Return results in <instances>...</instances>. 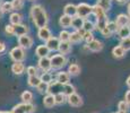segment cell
I'll list each match as a JSON object with an SVG mask.
<instances>
[{
	"label": "cell",
	"mask_w": 130,
	"mask_h": 113,
	"mask_svg": "<svg viewBox=\"0 0 130 113\" xmlns=\"http://www.w3.org/2000/svg\"><path fill=\"white\" fill-rule=\"evenodd\" d=\"M31 17L33 19V23L36 27L42 28L46 27L47 24V15L46 11L41 5H34L31 8Z\"/></svg>",
	"instance_id": "cell-1"
},
{
	"label": "cell",
	"mask_w": 130,
	"mask_h": 113,
	"mask_svg": "<svg viewBox=\"0 0 130 113\" xmlns=\"http://www.w3.org/2000/svg\"><path fill=\"white\" fill-rule=\"evenodd\" d=\"M35 111V106L32 103H21L12 107V113H33Z\"/></svg>",
	"instance_id": "cell-2"
},
{
	"label": "cell",
	"mask_w": 130,
	"mask_h": 113,
	"mask_svg": "<svg viewBox=\"0 0 130 113\" xmlns=\"http://www.w3.org/2000/svg\"><path fill=\"white\" fill-rule=\"evenodd\" d=\"M91 14H93V7L89 6L88 4L82 2L77 6V16L80 18H86Z\"/></svg>",
	"instance_id": "cell-3"
},
{
	"label": "cell",
	"mask_w": 130,
	"mask_h": 113,
	"mask_svg": "<svg viewBox=\"0 0 130 113\" xmlns=\"http://www.w3.org/2000/svg\"><path fill=\"white\" fill-rule=\"evenodd\" d=\"M50 59H51V66L53 69H60L67 63V59L63 54H54Z\"/></svg>",
	"instance_id": "cell-4"
},
{
	"label": "cell",
	"mask_w": 130,
	"mask_h": 113,
	"mask_svg": "<svg viewBox=\"0 0 130 113\" xmlns=\"http://www.w3.org/2000/svg\"><path fill=\"white\" fill-rule=\"evenodd\" d=\"M10 58L14 60L15 62H22L25 59V52L24 49H22L21 46H16L10 51Z\"/></svg>",
	"instance_id": "cell-5"
},
{
	"label": "cell",
	"mask_w": 130,
	"mask_h": 113,
	"mask_svg": "<svg viewBox=\"0 0 130 113\" xmlns=\"http://www.w3.org/2000/svg\"><path fill=\"white\" fill-rule=\"evenodd\" d=\"M63 86H64L63 84L57 82V80H53V82L49 85V93H47V94L57 95V94H59V93H63Z\"/></svg>",
	"instance_id": "cell-6"
},
{
	"label": "cell",
	"mask_w": 130,
	"mask_h": 113,
	"mask_svg": "<svg viewBox=\"0 0 130 113\" xmlns=\"http://www.w3.org/2000/svg\"><path fill=\"white\" fill-rule=\"evenodd\" d=\"M18 44L22 49H29L33 45V40L32 37H29L28 35H23V36L18 37Z\"/></svg>",
	"instance_id": "cell-7"
},
{
	"label": "cell",
	"mask_w": 130,
	"mask_h": 113,
	"mask_svg": "<svg viewBox=\"0 0 130 113\" xmlns=\"http://www.w3.org/2000/svg\"><path fill=\"white\" fill-rule=\"evenodd\" d=\"M93 14L96 17V22H102V21H107L105 11L99 6V5H95L93 6Z\"/></svg>",
	"instance_id": "cell-8"
},
{
	"label": "cell",
	"mask_w": 130,
	"mask_h": 113,
	"mask_svg": "<svg viewBox=\"0 0 130 113\" xmlns=\"http://www.w3.org/2000/svg\"><path fill=\"white\" fill-rule=\"evenodd\" d=\"M39 67L43 70V72H47L50 69H52L51 66V59L50 58H40L39 60Z\"/></svg>",
	"instance_id": "cell-9"
},
{
	"label": "cell",
	"mask_w": 130,
	"mask_h": 113,
	"mask_svg": "<svg viewBox=\"0 0 130 113\" xmlns=\"http://www.w3.org/2000/svg\"><path fill=\"white\" fill-rule=\"evenodd\" d=\"M12 26H14V35H16L18 37L26 35V33L28 32V27L26 25L18 24V25H12Z\"/></svg>",
	"instance_id": "cell-10"
},
{
	"label": "cell",
	"mask_w": 130,
	"mask_h": 113,
	"mask_svg": "<svg viewBox=\"0 0 130 113\" xmlns=\"http://www.w3.org/2000/svg\"><path fill=\"white\" fill-rule=\"evenodd\" d=\"M45 45L49 47L50 51H57L59 50V45H60V40L58 37H53L52 36L50 40H47Z\"/></svg>",
	"instance_id": "cell-11"
},
{
	"label": "cell",
	"mask_w": 130,
	"mask_h": 113,
	"mask_svg": "<svg viewBox=\"0 0 130 113\" xmlns=\"http://www.w3.org/2000/svg\"><path fill=\"white\" fill-rule=\"evenodd\" d=\"M116 23L118 25V27H124V26H129L130 23V17L127 16L124 14H120L116 19Z\"/></svg>",
	"instance_id": "cell-12"
},
{
	"label": "cell",
	"mask_w": 130,
	"mask_h": 113,
	"mask_svg": "<svg viewBox=\"0 0 130 113\" xmlns=\"http://www.w3.org/2000/svg\"><path fill=\"white\" fill-rule=\"evenodd\" d=\"M68 103L71 105V106H80L82 104H83V100H82V97L79 96L78 94H76V93H74L72 95L70 96H68Z\"/></svg>",
	"instance_id": "cell-13"
},
{
	"label": "cell",
	"mask_w": 130,
	"mask_h": 113,
	"mask_svg": "<svg viewBox=\"0 0 130 113\" xmlns=\"http://www.w3.org/2000/svg\"><path fill=\"white\" fill-rule=\"evenodd\" d=\"M37 36H39L40 40L42 41H47V40L51 39V32L47 27H42V28H39V32H37Z\"/></svg>",
	"instance_id": "cell-14"
},
{
	"label": "cell",
	"mask_w": 130,
	"mask_h": 113,
	"mask_svg": "<svg viewBox=\"0 0 130 113\" xmlns=\"http://www.w3.org/2000/svg\"><path fill=\"white\" fill-rule=\"evenodd\" d=\"M87 47H88L89 51L99 52L103 49V44H102V42L99 41V40H94V41H92L91 43L87 44Z\"/></svg>",
	"instance_id": "cell-15"
},
{
	"label": "cell",
	"mask_w": 130,
	"mask_h": 113,
	"mask_svg": "<svg viewBox=\"0 0 130 113\" xmlns=\"http://www.w3.org/2000/svg\"><path fill=\"white\" fill-rule=\"evenodd\" d=\"M63 11H64V15H67V16L75 17L77 15V6H75L72 4H68L64 6Z\"/></svg>",
	"instance_id": "cell-16"
},
{
	"label": "cell",
	"mask_w": 130,
	"mask_h": 113,
	"mask_svg": "<svg viewBox=\"0 0 130 113\" xmlns=\"http://www.w3.org/2000/svg\"><path fill=\"white\" fill-rule=\"evenodd\" d=\"M69 80H70V75L69 72L66 71H60L58 75H57V82L61 83V84H69Z\"/></svg>",
	"instance_id": "cell-17"
},
{
	"label": "cell",
	"mask_w": 130,
	"mask_h": 113,
	"mask_svg": "<svg viewBox=\"0 0 130 113\" xmlns=\"http://www.w3.org/2000/svg\"><path fill=\"white\" fill-rule=\"evenodd\" d=\"M84 18H80V17H78V16H75V17H72V23H71V26L74 27L76 31H78V29H80V28H83V26H84Z\"/></svg>",
	"instance_id": "cell-18"
},
{
	"label": "cell",
	"mask_w": 130,
	"mask_h": 113,
	"mask_svg": "<svg viewBox=\"0 0 130 113\" xmlns=\"http://www.w3.org/2000/svg\"><path fill=\"white\" fill-rule=\"evenodd\" d=\"M71 51V43L70 42H60L59 45V52L60 54H67Z\"/></svg>",
	"instance_id": "cell-19"
},
{
	"label": "cell",
	"mask_w": 130,
	"mask_h": 113,
	"mask_svg": "<svg viewBox=\"0 0 130 113\" xmlns=\"http://www.w3.org/2000/svg\"><path fill=\"white\" fill-rule=\"evenodd\" d=\"M71 23H72V17L67 16V15H62V16L59 18V24L61 27L71 26Z\"/></svg>",
	"instance_id": "cell-20"
},
{
	"label": "cell",
	"mask_w": 130,
	"mask_h": 113,
	"mask_svg": "<svg viewBox=\"0 0 130 113\" xmlns=\"http://www.w3.org/2000/svg\"><path fill=\"white\" fill-rule=\"evenodd\" d=\"M35 52H36V56H39L40 58H45V57H47V54H49L50 50L46 45H39V46L36 47Z\"/></svg>",
	"instance_id": "cell-21"
},
{
	"label": "cell",
	"mask_w": 130,
	"mask_h": 113,
	"mask_svg": "<svg viewBox=\"0 0 130 113\" xmlns=\"http://www.w3.org/2000/svg\"><path fill=\"white\" fill-rule=\"evenodd\" d=\"M43 104L45 107H53L56 105V99H54V95H51V94H47L43 100Z\"/></svg>",
	"instance_id": "cell-22"
},
{
	"label": "cell",
	"mask_w": 130,
	"mask_h": 113,
	"mask_svg": "<svg viewBox=\"0 0 130 113\" xmlns=\"http://www.w3.org/2000/svg\"><path fill=\"white\" fill-rule=\"evenodd\" d=\"M112 54H113L114 58L120 59V58L124 57V54H126V50H124L121 45H117V46H114L113 50H112Z\"/></svg>",
	"instance_id": "cell-23"
},
{
	"label": "cell",
	"mask_w": 130,
	"mask_h": 113,
	"mask_svg": "<svg viewBox=\"0 0 130 113\" xmlns=\"http://www.w3.org/2000/svg\"><path fill=\"white\" fill-rule=\"evenodd\" d=\"M11 70H12V72H14L15 75H21V74H23L24 72L25 67H24V64L22 63V62H15V63L11 66Z\"/></svg>",
	"instance_id": "cell-24"
},
{
	"label": "cell",
	"mask_w": 130,
	"mask_h": 113,
	"mask_svg": "<svg viewBox=\"0 0 130 113\" xmlns=\"http://www.w3.org/2000/svg\"><path fill=\"white\" fill-rule=\"evenodd\" d=\"M118 35L120 37H121V40L122 39H126V37H129L130 36V28H129V26H124V27H119V29H118Z\"/></svg>",
	"instance_id": "cell-25"
},
{
	"label": "cell",
	"mask_w": 130,
	"mask_h": 113,
	"mask_svg": "<svg viewBox=\"0 0 130 113\" xmlns=\"http://www.w3.org/2000/svg\"><path fill=\"white\" fill-rule=\"evenodd\" d=\"M21 99L23 101V103H31L32 100H33V94L29 90H25V92L22 93Z\"/></svg>",
	"instance_id": "cell-26"
},
{
	"label": "cell",
	"mask_w": 130,
	"mask_h": 113,
	"mask_svg": "<svg viewBox=\"0 0 130 113\" xmlns=\"http://www.w3.org/2000/svg\"><path fill=\"white\" fill-rule=\"evenodd\" d=\"M9 19H10L11 25H18V24H21V22H22V16L18 12H12L10 15V17H9Z\"/></svg>",
	"instance_id": "cell-27"
},
{
	"label": "cell",
	"mask_w": 130,
	"mask_h": 113,
	"mask_svg": "<svg viewBox=\"0 0 130 113\" xmlns=\"http://www.w3.org/2000/svg\"><path fill=\"white\" fill-rule=\"evenodd\" d=\"M104 11H107L111 8V0H97V4Z\"/></svg>",
	"instance_id": "cell-28"
},
{
	"label": "cell",
	"mask_w": 130,
	"mask_h": 113,
	"mask_svg": "<svg viewBox=\"0 0 130 113\" xmlns=\"http://www.w3.org/2000/svg\"><path fill=\"white\" fill-rule=\"evenodd\" d=\"M68 72H69V75H71V76H77V75L80 72V68H79L78 64L72 63L68 68Z\"/></svg>",
	"instance_id": "cell-29"
},
{
	"label": "cell",
	"mask_w": 130,
	"mask_h": 113,
	"mask_svg": "<svg viewBox=\"0 0 130 113\" xmlns=\"http://www.w3.org/2000/svg\"><path fill=\"white\" fill-rule=\"evenodd\" d=\"M41 84V78L37 76H31L28 77V85L31 87H37Z\"/></svg>",
	"instance_id": "cell-30"
},
{
	"label": "cell",
	"mask_w": 130,
	"mask_h": 113,
	"mask_svg": "<svg viewBox=\"0 0 130 113\" xmlns=\"http://www.w3.org/2000/svg\"><path fill=\"white\" fill-rule=\"evenodd\" d=\"M82 40H83V36L76 31L70 34V40H69V42H70V43H79Z\"/></svg>",
	"instance_id": "cell-31"
},
{
	"label": "cell",
	"mask_w": 130,
	"mask_h": 113,
	"mask_svg": "<svg viewBox=\"0 0 130 113\" xmlns=\"http://www.w3.org/2000/svg\"><path fill=\"white\" fill-rule=\"evenodd\" d=\"M75 93V87L72 86L71 84H64L63 86V94L66 95L67 97L70 96V95H72Z\"/></svg>",
	"instance_id": "cell-32"
},
{
	"label": "cell",
	"mask_w": 130,
	"mask_h": 113,
	"mask_svg": "<svg viewBox=\"0 0 130 113\" xmlns=\"http://www.w3.org/2000/svg\"><path fill=\"white\" fill-rule=\"evenodd\" d=\"M59 40H60V42H69V40H70V33L67 31H61L59 34Z\"/></svg>",
	"instance_id": "cell-33"
},
{
	"label": "cell",
	"mask_w": 130,
	"mask_h": 113,
	"mask_svg": "<svg viewBox=\"0 0 130 113\" xmlns=\"http://www.w3.org/2000/svg\"><path fill=\"white\" fill-rule=\"evenodd\" d=\"M49 85H50V84H46V83L41 82V84H40L39 86L36 87V88H37V90H39V93H41V94H44V93H49Z\"/></svg>",
	"instance_id": "cell-34"
},
{
	"label": "cell",
	"mask_w": 130,
	"mask_h": 113,
	"mask_svg": "<svg viewBox=\"0 0 130 113\" xmlns=\"http://www.w3.org/2000/svg\"><path fill=\"white\" fill-rule=\"evenodd\" d=\"M40 78H41V82L46 83V84H51L52 83V75L50 72H43Z\"/></svg>",
	"instance_id": "cell-35"
},
{
	"label": "cell",
	"mask_w": 130,
	"mask_h": 113,
	"mask_svg": "<svg viewBox=\"0 0 130 113\" xmlns=\"http://www.w3.org/2000/svg\"><path fill=\"white\" fill-rule=\"evenodd\" d=\"M54 99H56V104H63L66 102V95L63 93H59L54 95Z\"/></svg>",
	"instance_id": "cell-36"
},
{
	"label": "cell",
	"mask_w": 130,
	"mask_h": 113,
	"mask_svg": "<svg viewBox=\"0 0 130 113\" xmlns=\"http://www.w3.org/2000/svg\"><path fill=\"white\" fill-rule=\"evenodd\" d=\"M120 45L123 47L126 51L130 50V36L129 37H126V39H122L121 42H120Z\"/></svg>",
	"instance_id": "cell-37"
},
{
	"label": "cell",
	"mask_w": 130,
	"mask_h": 113,
	"mask_svg": "<svg viewBox=\"0 0 130 113\" xmlns=\"http://www.w3.org/2000/svg\"><path fill=\"white\" fill-rule=\"evenodd\" d=\"M83 28H84L86 32H92L94 28H96V27H95V25H94L92 22H89V21H85Z\"/></svg>",
	"instance_id": "cell-38"
},
{
	"label": "cell",
	"mask_w": 130,
	"mask_h": 113,
	"mask_svg": "<svg viewBox=\"0 0 130 113\" xmlns=\"http://www.w3.org/2000/svg\"><path fill=\"white\" fill-rule=\"evenodd\" d=\"M1 8H2V10H4V12H9V11H11L12 9H14V7H12L11 2L6 1V2H4V4L1 5Z\"/></svg>",
	"instance_id": "cell-39"
},
{
	"label": "cell",
	"mask_w": 130,
	"mask_h": 113,
	"mask_svg": "<svg viewBox=\"0 0 130 113\" xmlns=\"http://www.w3.org/2000/svg\"><path fill=\"white\" fill-rule=\"evenodd\" d=\"M83 40H85V42L88 44V43H91L92 41H94L95 39H94V35H93L92 32H86L85 35H84V37H83Z\"/></svg>",
	"instance_id": "cell-40"
},
{
	"label": "cell",
	"mask_w": 130,
	"mask_h": 113,
	"mask_svg": "<svg viewBox=\"0 0 130 113\" xmlns=\"http://www.w3.org/2000/svg\"><path fill=\"white\" fill-rule=\"evenodd\" d=\"M12 4V7H14V9H17V10H19V9L23 8V0H12L11 1Z\"/></svg>",
	"instance_id": "cell-41"
},
{
	"label": "cell",
	"mask_w": 130,
	"mask_h": 113,
	"mask_svg": "<svg viewBox=\"0 0 130 113\" xmlns=\"http://www.w3.org/2000/svg\"><path fill=\"white\" fill-rule=\"evenodd\" d=\"M106 27L112 32V33H114V32H118V29H119V27H118V25H117L116 22H109V24H107Z\"/></svg>",
	"instance_id": "cell-42"
},
{
	"label": "cell",
	"mask_w": 130,
	"mask_h": 113,
	"mask_svg": "<svg viewBox=\"0 0 130 113\" xmlns=\"http://www.w3.org/2000/svg\"><path fill=\"white\" fill-rule=\"evenodd\" d=\"M128 107H129V104L127 103L126 101H121V102H119V104H118V109H119V111H128Z\"/></svg>",
	"instance_id": "cell-43"
},
{
	"label": "cell",
	"mask_w": 130,
	"mask_h": 113,
	"mask_svg": "<svg viewBox=\"0 0 130 113\" xmlns=\"http://www.w3.org/2000/svg\"><path fill=\"white\" fill-rule=\"evenodd\" d=\"M27 74H28V77H31V76H36V74H37L36 68L33 67V66H29L28 68H27Z\"/></svg>",
	"instance_id": "cell-44"
},
{
	"label": "cell",
	"mask_w": 130,
	"mask_h": 113,
	"mask_svg": "<svg viewBox=\"0 0 130 113\" xmlns=\"http://www.w3.org/2000/svg\"><path fill=\"white\" fill-rule=\"evenodd\" d=\"M5 32L8 35H14V26H12V25H6Z\"/></svg>",
	"instance_id": "cell-45"
},
{
	"label": "cell",
	"mask_w": 130,
	"mask_h": 113,
	"mask_svg": "<svg viewBox=\"0 0 130 113\" xmlns=\"http://www.w3.org/2000/svg\"><path fill=\"white\" fill-rule=\"evenodd\" d=\"M101 33H102V35H103L104 37H110L112 35V32L110 31L109 28H107V27H105V28L103 29V31H101Z\"/></svg>",
	"instance_id": "cell-46"
},
{
	"label": "cell",
	"mask_w": 130,
	"mask_h": 113,
	"mask_svg": "<svg viewBox=\"0 0 130 113\" xmlns=\"http://www.w3.org/2000/svg\"><path fill=\"white\" fill-rule=\"evenodd\" d=\"M124 100H126V102L130 105V90H128V92L126 93V95H124Z\"/></svg>",
	"instance_id": "cell-47"
},
{
	"label": "cell",
	"mask_w": 130,
	"mask_h": 113,
	"mask_svg": "<svg viewBox=\"0 0 130 113\" xmlns=\"http://www.w3.org/2000/svg\"><path fill=\"white\" fill-rule=\"evenodd\" d=\"M5 50H6V44L2 43V42H0V53H1V52H4Z\"/></svg>",
	"instance_id": "cell-48"
},
{
	"label": "cell",
	"mask_w": 130,
	"mask_h": 113,
	"mask_svg": "<svg viewBox=\"0 0 130 113\" xmlns=\"http://www.w3.org/2000/svg\"><path fill=\"white\" fill-rule=\"evenodd\" d=\"M77 32H78V33H79V34H80V35H82V36H83V37H84V35H85V33H86V31H85V29H84V28H80V29H78V31H77Z\"/></svg>",
	"instance_id": "cell-49"
},
{
	"label": "cell",
	"mask_w": 130,
	"mask_h": 113,
	"mask_svg": "<svg viewBox=\"0 0 130 113\" xmlns=\"http://www.w3.org/2000/svg\"><path fill=\"white\" fill-rule=\"evenodd\" d=\"M2 15H4V10H2L1 6H0V18H1V17H2Z\"/></svg>",
	"instance_id": "cell-50"
},
{
	"label": "cell",
	"mask_w": 130,
	"mask_h": 113,
	"mask_svg": "<svg viewBox=\"0 0 130 113\" xmlns=\"http://www.w3.org/2000/svg\"><path fill=\"white\" fill-rule=\"evenodd\" d=\"M127 85H128V87L130 88V76L128 77V79H127Z\"/></svg>",
	"instance_id": "cell-51"
},
{
	"label": "cell",
	"mask_w": 130,
	"mask_h": 113,
	"mask_svg": "<svg viewBox=\"0 0 130 113\" xmlns=\"http://www.w3.org/2000/svg\"><path fill=\"white\" fill-rule=\"evenodd\" d=\"M117 1H118L119 4H124V2H126L127 0H117Z\"/></svg>",
	"instance_id": "cell-52"
},
{
	"label": "cell",
	"mask_w": 130,
	"mask_h": 113,
	"mask_svg": "<svg viewBox=\"0 0 130 113\" xmlns=\"http://www.w3.org/2000/svg\"><path fill=\"white\" fill-rule=\"evenodd\" d=\"M0 113H12V112H8V111H0Z\"/></svg>",
	"instance_id": "cell-53"
},
{
	"label": "cell",
	"mask_w": 130,
	"mask_h": 113,
	"mask_svg": "<svg viewBox=\"0 0 130 113\" xmlns=\"http://www.w3.org/2000/svg\"><path fill=\"white\" fill-rule=\"evenodd\" d=\"M128 11H129V15H130V2H129V5H128Z\"/></svg>",
	"instance_id": "cell-54"
},
{
	"label": "cell",
	"mask_w": 130,
	"mask_h": 113,
	"mask_svg": "<svg viewBox=\"0 0 130 113\" xmlns=\"http://www.w3.org/2000/svg\"><path fill=\"white\" fill-rule=\"evenodd\" d=\"M117 113H127V112H126V111H118Z\"/></svg>",
	"instance_id": "cell-55"
},
{
	"label": "cell",
	"mask_w": 130,
	"mask_h": 113,
	"mask_svg": "<svg viewBox=\"0 0 130 113\" xmlns=\"http://www.w3.org/2000/svg\"><path fill=\"white\" fill-rule=\"evenodd\" d=\"M129 28H130V25H129Z\"/></svg>",
	"instance_id": "cell-56"
}]
</instances>
